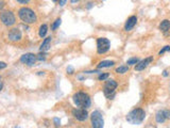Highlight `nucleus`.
Masks as SVG:
<instances>
[{"label":"nucleus","instance_id":"obj_1","mask_svg":"<svg viewBox=\"0 0 170 128\" xmlns=\"http://www.w3.org/2000/svg\"><path fill=\"white\" fill-rule=\"evenodd\" d=\"M146 117V112L142 108H136L133 109L129 114L126 115V121L132 125H139L143 122Z\"/></svg>","mask_w":170,"mask_h":128},{"label":"nucleus","instance_id":"obj_2","mask_svg":"<svg viewBox=\"0 0 170 128\" xmlns=\"http://www.w3.org/2000/svg\"><path fill=\"white\" fill-rule=\"evenodd\" d=\"M73 103H75L78 107H81L83 108V109L90 107V104H92L89 95H88L87 93H85V92H77L75 95L73 96Z\"/></svg>","mask_w":170,"mask_h":128},{"label":"nucleus","instance_id":"obj_3","mask_svg":"<svg viewBox=\"0 0 170 128\" xmlns=\"http://www.w3.org/2000/svg\"><path fill=\"white\" fill-rule=\"evenodd\" d=\"M18 16L26 24H34L37 19L36 14L34 13V11L31 10L30 8H26V7L19 9Z\"/></svg>","mask_w":170,"mask_h":128},{"label":"nucleus","instance_id":"obj_4","mask_svg":"<svg viewBox=\"0 0 170 128\" xmlns=\"http://www.w3.org/2000/svg\"><path fill=\"white\" fill-rule=\"evenodd\" d=\"M117 86H118V83L115 80H113V79L107 80L106 82H105L103 92H104V95L106 96L109 99H113L115 95V90L117 89Z\"/></svg>","mask_w":170,"mask_h":128},{"label":"nucleus","instance_id":"obj_5","mask_svg":"<svg viewBox=\"0 0 170 128\" xmlns=\"http://www.w3.org/2000/svg\"><path fill=\"white\" fill-rule=\"evenodd\" d=\"M0 20L2 21L4 26L6 27H11L16 23V17L14 15L13 12L11 11H3L0 14Z\"/></svg>","mask_w":170,"mask_h":128},{"label":"nucleus","instance_id":"obj_6","mask_svg":"<svg viewBox=\"0 0 170 128\" xmlns=\"http://www.w3.org/2000/svg\"><path fill=\"white\" fill-rule=\"evenodd\" d=\"M90 121H92L93 128H103L104 126V121H103V117H102V113L98 110H96L92 113Z\"/></svg>","mask_w":170,"mask_h":128},{"label":"nucleus","instance_id":"obj_7","mask_svg":"<svg viewBox=\"0 0 170 128\" xmlns=\"http://www.w3.org/2000/svg\"><path fill=\"white\" fill-rule=\"evenodd\" d=\"M111 48V43L107 38H99L97 40V52L99 55H103L107 52Z\"/></svg>","mask_w":170,"mask_h":128},{"label":"nucleus","instance_id":"obj_8","mask_svg":"<svg viewBox=\"0 0 170 128\" xmlns=\"http://www.w3.org/2000/svg\"><path fill=\"white\" fill-rule=\"evenodd\" d=\"M36 60H37V57H36V55H34V54H25L20 57L21 63L28 65V66H32V65H34L35 62H36Z\"/></svg>","mask_w":170,"mask_h":128},{"label":"nucleus","instance_id":"obj_9","mask_svg":"<svg viewBox=\"0 0 170 128\" xmlns=\"http://www.w3.org/2000/svg\"><path fill=\"white\" fill-rule=\"evenodd\" d=\"M155 120H156V122L160 123V124H163V123L166 122L167 120H170V110L164 109V110L157 111L156 115H155Z\"/></svg>","mask_w":170,"mask_h":128},{"label":"nucleus","instance_id":"obj_10","mask_svg":"<svg viewBox=\"0 0 170 128\" xmlns=\"http://www.w3.org/2000/svg\"><path fill=\"white\" fill-rule=\"evenodd\" d=\"M73 115L79 121H86L88 117V112L86 109L83 108H79V109H73Z\"/></svg>","mask_w":170,"mask_h":128},{"label":"nucleus","instance_id":"obj_11","mask_svg":"<svg viewBox=\"0 0 170 128\" xmlns=\"http://www.w3.org/2000/svg\"><path fill=\"white\" fill-rule=\"evenodd\" d=\"M9 40L12 42H18L21 40V31L18 28H13L9 32Z\"/></svg>","mask_w":170,"mask_h":128},{"label":"nucleus","instance_id":"obj_12","mask_svg":"<svg viewBox=\"0 0 170 128\" xmlns=\"http://www.w3.org/2000/svg\"><path fill=\"white\" fill-rule=\"evenodd\" d=\"M152 61H153V57H148V58H146V59L142 60V61H139L135 65V71H137V72L143 71L148 65L151 64Z\"/></svg>","mask_w":170,"mask_h":128},{"label":"nucleus","instance_id":"obj_13","mask_svg":"<svg viewBox=\"0 0 170 128\" xmlns=\"http://www.w3.org/2000/svg\"><path fill=\"white\" fill-rule=\"evenodd\" d=\"M136 24H137V17L135 15H132L128 18V20L124 24V30L126 31H131L132 29L135 27Z\"/></svg>","mask_w":170,"mask_h":128},{"label":"nucleus","instance_id":"obj_14","mask_svg":"<svg viewBox=\"0 0 170 128\" xmlns=\"http://www.w3.org/2000/svg\"><path fill=\"white\" fill-rule=\"evenodd\" d=\"M51 40H52V38L51 37H48L45 38L44 41H43V43H42V45H40V47H39V50L40 51H47L48 49L50 48V44H51Z\"/></svg>","mask_w":170,"mask_h":128},{"label":"nucleus","instance_id":"obj_15","mask_svg":"<svg viewBox=\"0 0 170 128\" xmlns=\"http://www.w3.org/2000/svg\"><path fill=\"white\" fill-rule=\"evenodd\" d=\"M160 30H161L162 32H164L165 34H167L168 31L170 30V20H168V19L163 20L162 23L160 24Z\"/></svg>","mask_w":170,"mask_h":128},{"label":"nucleus","instance_id":"obj_16","mask_svg":"<svg viewBox=\"0 0 170 128\" xmlns=\"http://www.w3.org/2000/svg\"><path fill=\"white\" fill-rule=\"evenodd\" d=\"M115 64L114 61H101L98 64V68H104V67H111Z\"/></svg>","mask_w":170,"mask_h":128},{"label":"nucleus","instance_id":"obj_17","mask_svg":"<svg viewBox=\"0 0 170 128\" xmlns=\"http://www.w3.org/2000/svg\"><path fill=\"white\" fill-rule=\"evenodd\" d=\"M48 32V26L47 25H42L39 28V32H38V34H39L40 38H45L46 37Z\"/></svg>","mask_w":170,"mask_h":128},{"label":"nucleus","instance_id":"obj_18","mask_svg":"<svg viewBox=\"0 0 170 128\" xmlns=\"http://www.w3.org/2000/svg\"><path fill=\"white\" fill-rule=\"evenodd\" d=\"M128 71H129V67L126 66V65H123V66H119L116 68V73H118V74H124Z\"/></svg>","mask_w":170,"mask_h":128},{"label":"nucleus","instance_id":"obj_19","mask_svg":"<svg viewBox=\"0 0 170 128\" xmlns=\"http://www.w3.org/2000/svg\"><path fill=\"white\" fill-rule=\"evenodd\" d=\"M139 62V59L138 58H131V59H129L128 61H126V64L128 65H136Z\"/></svg>","mask_w":170,"mask_h":128},{"label":"nucleus","instance_id":"obj_20","mask_svg":"<svg viewBox=\"0 0 170 128\" xmlns=\"http://www.w3.org/2000/svg\"><path fill=\"white\" fill-rule=\"evenodd\" d=\"M61 23H62V19H61V18H57L56 20L53 23V25L51 26V29H52V30H56V29L57 27H60Z\"/></svg>","mask_w":170,"mask_h":128},{"label":"nucleus","instance_id":"obj_21","mask_svg":"<svg viewBox=\"0 0 170 128\" xmlns=\"http://www.w3.org/2000/svg\"><path fill=\"white\" fill-rule=\"evenodd\" d=\"M107 78H109V74H107V73L100 74L99 76H98V80H100V81H103V80H105V79H107Z\"/></svg>","mask_w":170,"mask_h":128},{"label":"nucleus","instance_id":"obj_22","mask_svg":"<svg viewBox=\"0 0 170 128\" xmlns=\"http://www.w3.org/2000/svg\"><path fill=\"white\" fill-rule=\"evenodd\" d=\"M166 51H170V46H168V45L165 46V47L163 48V49L159 52V54H160V55H163V54H165Z\"/></svg>","mask_w":170,"mask_h":128},{"label":"nucleus","instance_id":"obj_23","mask_svg":"<svg viewBox=\"0 0 170 128\" xmlns=\"http://www.w3.org/2000/svg\"><path fill=\"white\" fill-rule=\"evenodd\" d=\"M37 57V60H39V61H45V60H46V55L45 54H39V55H36Z\"/></svg>","mask_w":170,"mask_h":128},{"label":"nucleus","instance_id":"obj_24","mask_svg":"<svg viewBox=\"0 0 170 128\" xmlns=\"http://www.w3.org/2000/svg\"><path fill=\"white\" fill-rule=\"evenodd\" d=\"M54 125H56V127H59L60 124H61V122H60V120L57 119V117H54Z\"/></svg>","mask_w":170,"mask_h":128},{"label":"nucleus","instance_id":"obj_25","mask_svg":"<svg viewBox=\"0 0 170 128\" xmlns=\"http://www.w3.org/2000/svg\"><path fill=\"white\" fill-rule=\"evenodd\" d=\"M6 62H1V61H0V69L6 68Z\"/></svg>","mask_w":170,"mask_h":128},{"label":"nucleus","instance_id":"obj_26","mask_svg":"<svg viewBox=\"0 0 170 128\" xmlns=\"http://www.w3.org/2000/svg\"><path fill=\"white\" fill-rule=\"evenodd\" d=\"M17 2H19V3H23V4H26V3H28L30 0H16Z\"/></svg>","mask_w":170,"mask_h":128},{"label":"nucleus","instance_id":"obj_27","mask_svg":"<svg viewBox=\"0 0 170 128\" xmlns=\"http://www.w3.org/2000/svg\"><path fill=\"white\" fill-rule=\"evenodd\" d=\"M67 73L68 74H73V68L71 66H69L68 68H67Z\"/></svg>","mask_w":170,"mask_h":128},{"label":"nucleus","instance_id":"obj_28","mask_svg":"<svg viewBox=\"0 0 170 128\" xmlns=\"http://www.w3.org/2000/svg\"><path fill=\"white\" fill-rule=\"evenodd\" d=\"M4 6H6V3H4L3 0H0V10L3 9V7H4Z\"/></svg>","mask_w":170,"mask_h":128},{"label":"nucleus","instance_id":"obj_29","mask_svg":"<svg viewBox=\"0 0 170 128\" xmlns=\"http://www.w3.org/2000/svg\"><path fill=\"white\" fill-rule=\"evenodd\" d=\"M59 3H60V6L61 7H63L64 4L66 3V0H59Z\"/></svg>","mask_w":170,"mask_h":128},{"label":"nucleus","instance_id":"obj_30","mask_svg":"<svg viewBox=\"0 0 170 128\" xmlns=\"http://www.w3.org/2000/svg\"><path fill=\"white\" fill-rule=\"evenodd\" d=\"M2 88H3V83H2V79L1 77H0V91L2 90Z\"/></svg>","mask_w":170,"mask_h":128},{"label":"nucleus","instance_id":"obj_31","mask_svg":"<svg viewBox=\"0 0 170 128\" xmlns=\"http://www.w3.org/2000/svg\"><path fill=\"white\" fill-rule=\"evenodd\" d=\"M80 0H70V2L71 3H77V2H79Z\"/></svg>","mask_w":170,"mask_h":128},{"label":"nucleus","instance_id":"obj_32","mask_svg":"<svg viewBox=\"0 0 170 128\" xmlns=\"http://www.w3.org/2000/svg\"><path fill=\"white\" fill-rule=\"evenodd\" d=\"M164 76H165V77L168 76V72H167V71H164Z\"/></svg>","mask_w":170,"mask_h":128},{"label":"nucleus","instance_id":"obj_33","mask_svg":"<svg viewBox=\"0 0 170 128\" xmlns=\"http://www.w3.org/2000/svg\"><path fill=\"white\" fill-rule=\"evenodd\" d=\"M78 78L80 79V80H83V79H84V77H82V76H79Z\"/></svg>","mask_w":170,"mask_h":128},{"label":"nucleus","instance_id":"obj_34","mask_svg":"<svg viewBox=\"0 0 170 128\" xmlns=\"http://www.w3.org/2000/svg\"><path fill=\"white\" fill-rule=\"evenodd\" d=\"M92 4H93V3H88L87 8H88V9H90V8H92Z\"/></svg>","mask_w":170,"mask_h":128},{"label":"nucleus","instance_id":"obj_35","mask_svg":"<svg viewBox=\"0 0 170 128\" xmlns=\"http://www.w3.org/2000/svg\"><path fill=\"white\" fill-rule=\"evenodd\" d=\"M52 1H53V2H56V1H57V0H52Z\"/></svg>","mask_w":170,"mask_h":128},{"label":"nucleus","instance_id":"obj_36","mask_svg":"<svg viewBox=\"0 0 170 128\" xmlns=\"http://www.w3.org/2000/svg\"><path fill=\"white\" fill-rule=\"evenodd\" d=\"M16 128H20V127H16Z\"/></svg>","mask_w":170,"mask_h":128}]
</instances>
